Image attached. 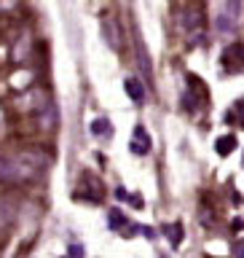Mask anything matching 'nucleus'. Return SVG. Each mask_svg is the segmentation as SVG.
<instances>
[{"label":"nucleus","mask_w":244,"mask_h":258,"mask_svg":"<svg viewBox=\"0 0 244 258\" xmlns=\"http://www.w3.org/2000/svg\"><path fill=\"white\" fill-rule=\"evenodd\" d=\"M134 51H137V59H140V70H142V76L145 81L153 86V68H150V59H148V51H145V43L140 38H137V46H134Z\"/></svg>","instance_id":"39448f33"},{"label":"nucleus","mask_w":244,"mask_h":258,"mask_svg":"<svg viewBox=\"0 0 244 258\" xmlns=\"http://www.w3.org/2000/svg\"><path fill=\"white\" fill-rule=\"evenodd\" d=\"M89 129H92V135H94V137H110V132H113V126H110V121H108V118H94Z\"/></svg>","instance_id":"6e6552de"},{"label":"nucleus","mask_w":244,"mask_h":258,"mask_svg":"<svg viewBox=\"0 0 244 258\" xmlns=\"http://www.w3.org/2000/svg\"><path fill=\"white\" fill-rule=\"evenodd\" d=\"M150 135L145 132V126H137L134 135H132V143H129V148H132V153H137V156H145V153H150Z\"/></svg>","instance_id":"20e7f679"},{"label":"nucleus","mask_w":244,"mask_h":258,"mask_svg":"<svg viewBox=\"0 0 244 258\" xmlns=\"http://www.w3.org/2000/svg\"><path fill=\"white\" fill-rule=\"evenodd\" d=\"M124 221H126V218H124V213H118V210H110V229H121V226H124Z\"/></svg>","instance_id":"f8f14e48"},{"label":"nucleus","mask_w":244,"mask_h":258,"mask_svg":"<svg viewBox=\"0 0 244 258\" xmlns=\"http://www.w3.org/2000/svg\"><path fill=\"white\" fill-rule=\"evenodd\" d=\"M8 221H11V207H8V202L0 197V226H6Z\"/></svg>","instance_id":"9b49d317"},{"label":"nucleus","mask_w":244,"mask_h":258,"mask_svg":"<svg viewBox=\"0 0 244 258\" xmlns=\"http://www.w3.org/2000/svg\"><path fill=\"white\" fill-rule=\"evenodd\" d=\"M239 14H241V0H223L220 14H217V30L220 32H233L239 24Z\"/></svg>","instance_id":"f03ea898"},{"label":"nucleus","mask_w":244,"mask_h":258,"mask_svg":"<svg viewBox=\"0 0 244 258\" xmlns=\"http://www.w3.org/2000/svg\"><path fill=\"white\" fill-rule=\"evenodd\" d=\"M183 24L188 32H199L204 27V3L201 0H191L185 6V14H183Z\"/></svg>","instance_id":"7ed1b4c3"},{"label":"nucleus","mask_w":244,"mask_h":258,"mask_svg":"<svg viewBox=\"0 0 244 258\" xmlns=\"http://www.w3.org/2000/svg\"><path fill=\"white\" fill-rule=\"evenodd\" d=\"M167 234H169V242H172V247H177V245H180V239H183V226H180V223L167 226Z\"/></svg>","instance_id":"9d476101"},{"label":"nucleus","mask_w":244,"mask_h":258,"mask_svg":"<svg viewBox=\"0 0 244 258\" xmlns=\"http://www.w3.org/2000/svg\"><path fill=\"white\" fill-rule=\"evenodd\" d=\"M124 89H126V94L132 97L134 102H142L145 100V89H142V84L137 78H126L124 81Z\"/></svg>","instance_id":"0eeeda50"},{"label":"nucleus","mask_w":244,"mask_h":258,"mask_svg":"<svg viewBox=\"0 0 244 258\" xmlns=\"http://www.w3.org/2000/svg\"><path fill=\"white\" fill-rule=\"evenodd\" d=\"M102 35H105V40L110 43V48H121V32H118V24L113 22V19H105L102 22Z\"/></svg>","instance_id":"423d86ee"},{"label":"nucleus","mask_w":244,"mask_h":258,"mask_svg":"<svg viewBox=\"0 0 244 258\" xmlns=\"http://www.w3.org/2000/svg\"><path fill=\"white\" fill-rule=\"evenodd\" d=\"M46 164H48V156L38 148L0 153V183H8V185L32 183L43 175Z\"/></svg>","instance_id":"f257e3e1"},{"label":"nucleus","mask_w":244,"mask_h":258,"mask_svg":"<svg viewBox=\"0 0 244 258\" xmlns=\"http://www.w3.org/2000/svg\"><path fill=\"white\" fill-rule=\"evenodd\" d=\"M233 148H236V137L233 135H225V137L217 140V153H220V156H228Z\"/></svg>","instance_id":"1a4fd4ad"}]
</instances>
